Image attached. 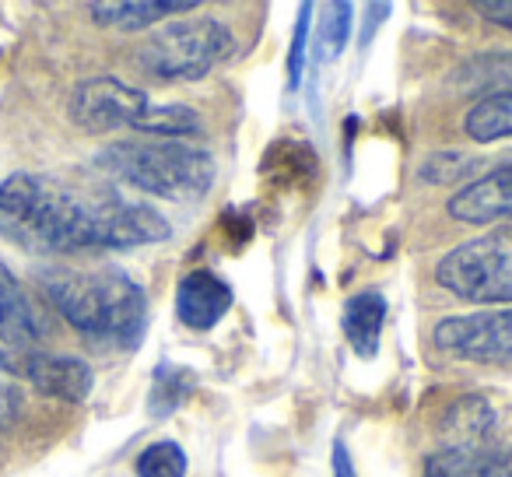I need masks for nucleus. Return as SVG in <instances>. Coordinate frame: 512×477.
Returning a JSON list of instances; mask_svg holds the SVG:
<instances>
[{"mask_svg":"<svg viewBox=\"0 0 512 477\" xmlns=\"http://www.w3.org/2000/svg\"><path fill=\"white\" fill-rule=\"evenodd\" d=\"M186 449L179 442H151V446L141 449V456L134 460V470L137 477H186Z\"/></svg>","mask_w":512,"mask_h":477,"instance_id":"18","label":"nucleus"},{"mask_svg":"<svg viewBox=\"0 0 512 477\" xmlns=\"http://www.w3.org/2000/svg\"><path fill=\"white\" fill-rule=\"evenodd\" d=\"M197 8V0H95V4H88V15L106 29L141 32L165 22V18L190 15Z\"/></svg>","mask_w":512,"mask_h":477,"instance_id":"12","label":"nucleus"},{"mask_svg":"<svg viewBox=\"0 0 512 477\" xmlns=\"http://www.w3.org/2000/svg\"><path fill=\"white\" fill-rule=\"evenodd\" d=\"M463 130L470 141L491 144V141H509L512 137V88L509 92H491L477 99L463 116Z\"/></svg>","mask_w":512,"mask_h":477,"instance_id":"15","label":"nucleus"},{"mask_svg":"<svg viewBox=\"0 0 512 477\" xmlns=\"http://www.w3.org/2000/svg\"><path fill=\"white\" fill-rule=\"evenodd\" d=\"M432 344L460 362H512V306L446 316L435 323Z\"/></svg>","mask_w":512,"mask_h":477,"instance_id":"7","label":"nucleus"},{"mask_svg":"<svg viewBox=\"0 0 512 477\" xmlns=\"http://www.w3.org/2000/svg\"><path fill=\"white\" fill-rule=\"evenodd\" d=\"M386 323V299L379 292H358L348 299L341 316L344 337H348L351 351L358 358H376L379 355V337H383Z\"/></svg>","mask_w":512,"mask_h":477,"instance_id":"14","label":"nucleus"},{"mask_svg":"<svg viewBox=\"0 0 512 477\" xmlns=\"http://www.w3.org/2000/svg\"><path fill=\"white\" fill-rule=\"evenodd\" d=\"M22 372L39 393L46 397L67 400V404H81L88 400L95 386V372L85 358L74 355H46V351H32L22 362Z\"/></svg>","mask_w":512,"mask_h":477,"instance_id":"10","label":"nucleus"},{"mask_svg":"<svg viewBox=\"0 0 512 477\" xmlns=\"http://www.w3.org/2000/svg\"><path fill=\"white\" fill-rule=\"evenodd\" d=\"M235 53V36L221 18H176L137 46V67L158 81H200Z\"/></svg>","mask_w":512,"mask_h":477,"instance_id":"5","label":"nucleus"},{"mask_svg":"<svg viewBox=\"0 0 512 477\" xmlns=\"http://www.w3.org/2000/svg\"><path fill=\"white\" fill-rule=\"evenodd\" d=\"M18 407H22V393L15 386V365L0 355V425L15 418Z\"/></svg>","mask_w":512,"mask_h":477,"instance_id":"21","label":"nucleus"},{"mask_svg":"<svg viewBox=\"0 0 512 477\" xmlns=\"http://www.w3.org/2000/svg\"><path fill=\"white\" fill-rule=\"evenodd\" d=\"M425 477H512V439L442 446L425 460Z\"/></svg>","mask_w":512,"mask_h":477,"instance_id":"9","label":"nucleus"},{"mask_svg":"<svg viewBox=\"0 0 512 477\" xmlns=\"http://www.w3.org/2000/svg\"><path fill=\"white\" fill-rule=\"evenodd\" d=\"M313 4H302L299 8V22H295V36H292V53H288V88H299L302 81V60H306V39H309V25H313Z\"/></svg>","mask_w":512,"mask_h":477,"instance_id":"20","label":"nucleus"},{"mask_svg":"<svg viewBox=\"0 0 512 477\" xmlns=\"http://www.w3.org/2000/svg\"><path fill=\"white\" fill-rule=\"evenodd\" d=\"M43 334V316L36 313L15 274L0 264V341L15 344V348H32L36 341H43Z\"/></svg>","mask_w":512,"mask_h":477,"instance_id":"13","label":"nucleus"},{"mask_svg":"<svg viewBox=\"0 0 512 477\" xmlns=\"http://www.w3.org/2000/svg\"><path fill=\"white\" fill-rule=\"evenodd\" d=\"M190 390H193L190 372L179 369V365H172V362H162L155 372V383H151V411H155L158 418H165V414H172L179 404H183Z\"/></svg>","mask_w":512,"mask_h":477,"instance_id":"19","label":"nucleus"},{"mask_svg":"<svg viewBox=\"0 0 512 477\" xmlns=\"http://www.w3.org/2000/svg\"><path fill=\"white\" fill-rule=\"evenodd\" d=\"M232 309V288L207 267L190 271L176 288V316L186 330H211Z\"/></svg>","mask_w":512,"mask_h":477,"instance_id":"11","label":"nucleus"},{"mask_svg":"<svg viewBox=\"0 0 512 477\" xmlns=\"http://www.w3.org/2000/svg\"><path fill=\"white\" fill-rule=\"evenodd\" d=\"M435 285L474 306H512V225L453 246L435 264Z\"/></svg>","mask_w":512,"mask_h":477,"instance_id":"6","label":"nucleus"},{"mask_svg":"<svg viewBox=\"0 0 512 477\" xmlns=\"http://www.w3.org/2000/svg\"><path fill=\"white\" fill-rule=\"evenodd\" d=\"M495 432V411L484 397L470 393L460 404H453L446 411V421H442V439L446 446H463V442H477V439H491Z\"/></svg>","mask_w":512,"mask_h":477,"instance_id":"16","label":"nucleus"},{"mask_svg":"<svg viewBox=\"0 0 512 477\" xmlns=\"http://www.w3.org/2000/svg\"><path fill=\"white\" fill-rule=\"evenodd\" d=\"M95 165L130 190L176 204L207 197L218 176V165L207 148L190 141H162V137L113 141L95 155Z\"/></svg>","mask_w":512,"mask_h":477,"instance_id":"3","label":"nucleus"},{"mask_svg":"<svg viewBox=\"0 0 512 477\" xmlns=\"http://www.w3.org/2000/svg\"><path fill=\"white\" fill-rule=\"evenodd\" d=\"M0 235L36 257L92 250H137L172 235L165 214L113 186H74L43 172L0 183Z\"/></svg>","mask_w":512,"mask_h":477,"instance_id":"1","label":"nucleus"},{"mask_svg":"<svg viewBox=\"0 0 512 477\" xmlns=\"http://www.w3.org/2000/svg\"><path fill=\"white\" fill-rule=\"evenodd\" d=\"M71 120L88 134H109V130H137L144 137H162V141H183L204 130L200 113H193L183 102H151L148 92L99 74V78L81 81L71 92Z\"/></svg>","mask_w":512,"mask_h":477,"instance_id":"4","label":"nucleus"},{"mask_svg":"<svg viewBox=\"0 0 512 477\" xmlns=\"http://www.w3.org/2000/svg\"><path fill=\"white\" fill-rule=\"evenodd\" d=\"M446 211L463 225H498L512 221V158L484 176L463 183L453 197L446 200Z\"/></svg>","mask_w":512,"mask_h":477,"instance_id":"8","label":"nucleus"},{"mask_svg":"<svg viewBox=\"0 0 512 477\" xmlns=\"http://www.w3.org/2000/svg\"><path fill=\"white\" fill-rule=\"evenodd\" d=\"M477 15H481L484 22L498 25V29L512 32V0H481V4H477Z\"/></svg>","mask_w":512,"mask_h":477,"instance_id":"22","label":"nucleus"},{"mask_svg":"<svg viewBox=\"0 0 512 477\" xmlns=\"http://www.w3.org/2000/svg\"><path fill=\"white\" fill-rule=\"evenodd\" d=\"M334 477H355V467H351V453L341 439L334 442Z\"/></svg>","mask_w":512,"mask_h":477,"instance_id":"23","label":"nucleus"},{"mask_svg":"<svg viewBox=\"0 0 512 477\" xmlns=\"http://www.w3.org/2000/svg\"><path fill=\"white\" fill-rule=\"evenodd\" d=\"M50 306L92 344L109 351H134L148 330V295L116 267L71 271L53 267L39 274Z\"/></svg>","mask_w":512,"mask_h":477,"instance_id":"2","label":"nucleus"},{"mask_svg":"<svg viewBox=\"0 0 512 477\" xmlns=\"http://www.w3.org/2000/svg\"><path fill=\"white\" fill-rule=\"evenodd\" d=\"M351 15H355V8L344 4V0L320 8V25H316V36H313V57L320 64H330V60H337L344 53L351 36Z\"/></svg>","mask_w":512,"mask_h":477,"instance_id":"17","label":"nucleus"}]
</instances>
